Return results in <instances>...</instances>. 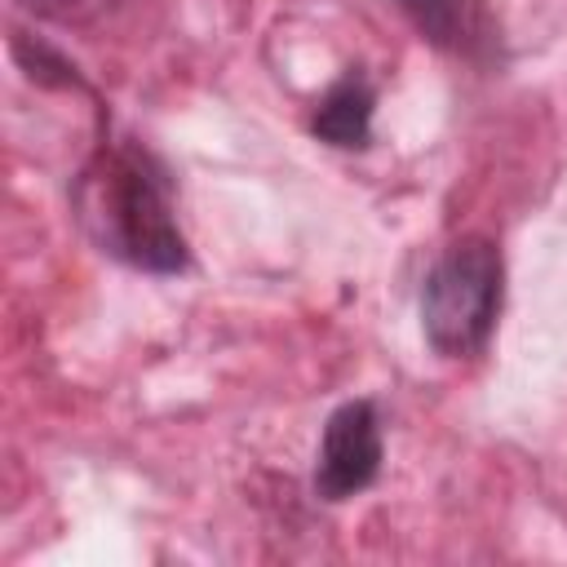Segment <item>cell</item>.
Listing matches in <instances>:
<instances>
[{"label":"cell","mask_w":567,"mask_h":567,"mask_svg":"<svg viewBox=\"0 0 567 567\" xmlns=\"http://www.w3.org/2000/svg\"><path fill=\"white\" fill-rule=\"evenodd\" d=\"M27 4L40 9V13H53V18H71V13L93 9V4H102V0H27Z\"/></svg>","instance_id":"cell-6"},{"label":"cell","mask_w":567,"mask_h":567,"mask_svg":"<svg viewBox=\"0 0 567 567\" xmlns=\"http://www.w3.org/2000/svg\"><path fill=\"white\" fill-rule=\"evenodd\" d=\"M408 22L439 49L487 62L496 53V18L492 0H399Z\"/></svg>","instance_id":"cell-4"},{"label":"cell","mask_w":567,"mask_h":567,"mask_svg":"<svg viewBox=\"0 0 567 567\" xmlns=\"http://www.w3.org/2000/svg\"><path fill=\"white\" fill-rule=\"evenodd\" d=\"M381 470V421L368 399L341 403L319 439V465H315V492L323 501H346L363 492Z\"/></svg>","instance_id":"cell-3"},{"label":"cell","mask_w":567,"mask_h":567,"mask_svg":"<svg viewBox=\"0 0 567 567\" xmlns=\"http://www.w3.org/2000/svg\"><path fill=\"white\" fill-rule=\"evenodd\" d=\"M372 106H377V93L368 84L363 71H346L315 106V137H323L328 146H363L368 142V128H372Z\"/></svg>","instance_id":"cell-5"},{"label":"cell","mask_w":567,"mask_h":567,"mask_svg":"<svg viewBox=\"0 0 567 567\" xmlns=\"http://www.w3.org/2000/svg\"><path fill=\"white\" fill-rule=\"evenodd\" d=\"M75 204L84 230L97 239L102 252L151 275H173L186 266V239L173 213V190L146 151L102 146L80 177Z\"/></svg>","instance_id":"cell-1"},{"label":"cell","mask_w":567,"mask_h":567,"mask_svg":"<svg viewBox=\"0 0 567 567\" xmlns=\"http://www.w3.org/2000/svg\"><path fill=\"white\" fill-rule=\"evenodd\" d=\"M501 252L487 239H461L434 261L421 288V323L439 354L465 359L487 346L501 310Z\"/></svg>","instance_id":"cell-2"}]
</instances>
